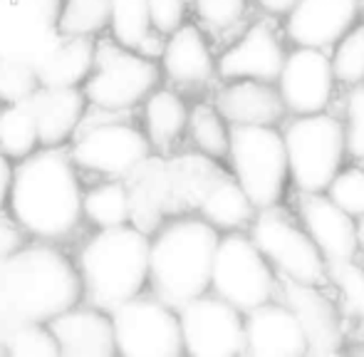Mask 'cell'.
Masks as SVG:
<instances>
[{
	"label": "cell",
	"mask_w": 364,
	"mask_h": 357,
	"mask_svg": "<svg viewBox=\"0 0 364 357\" xmlns=\"http://www.w3.org/2000/svg\"><path fill=\"white\" fill-rule=\"evenodd\" d=\"M275 87L288 117H310L335 112L342 87L332 70L330 53L310 48H290Z\"/></svg>",
	"instance_id": "5bb4252c"
},
{
	"label": "cell",
	"mask_w": 364,
	"mask_h": 357,
	"mask_svg": "<svg viewBox=\"0 0 364 357\" xmlns=\"http://www.w3.org/2000/svg\"><path fill=\"white\" fill-rule=\"evenodd\" d=\"M63 0H0V58L38 65L60 43Z\"/></svg>",
	"instance_id": "9a60e30c"
},
{
	"label": "cell",
	"mask_w": 364,
	"mask_h": 357,
	"mask_svg": "<svg viewBox=\"0 0 364 357\" xmlns=\"http://www.w3.org/2000/svg\"><path fill=\"white\" fill-rule=\"evenodd\" d=\"M288 50L290 45L278 20L253 15V20L218 50V80L275 82L288 58Z\"/></svg>",
	"instance_id": "8fae6325"
},
{
	"label": "cell",
	"mask_w": 364,
	"mask_h": 357,
	"mask_svg": "<svg viewBox=\"0 0 364 357\" xmlns=\"http://www.w3.org/2000/svg\"><path fill=\"white\" fill-rule=\"evenodd\" d=\"M0 357H8V348H5V330H0Z\"/></svg>",
	"instance_id": "ee69618b"
},
{
	"label": "cell",
	"mask_w": 364,
	"mask_h": 357,
	"mask_svg": "<svg viewBox=\"0 0 364 357\" xmlns=\"http://www.w3.org/2000/svg\"><path fill=\"white\" fill-rule=\"evenodd\" d=\"M211 293L248 315L278 300L283 280L248 231L220 233L211 270Z\"/></svg>",
	"instance_id": "52a82bcc"
},
{
	"label": "cell",
	"mask_w": 364,
	"mask_h": 357,
	"mask_svg": "<svg viewBox=\"0 0 364 357\" xmlns=\"http://www.w3.org/2000/svg\"><path fill=\"white\" fill-rule=\"evenodd\" d=\"M330 60L342 90L364 85V20L330 50Z\"/></svg>",
	"instance_id": "836d02e7"
},
{
	"label": "cell",
	"mask_w": 364,
	"mask_h": 357,
	"mask_svg": "<svg viewBox=\"0 0 364 357\" xmlns=\"http://www.w3.org/2000/svg\"><path fill=\"white\" fill-rule=\"evenodd\" d=\"M295 3L297 0H253V8L255 15H265V18H273L280 23L295 8Z\"/></svg>",
	"instance_id": "ab89813d"
},
{
	"label": "cell",
	"mask_w": 364,
	"mask_h": 357,
	"mask_svg": "<svg viewBox=\"0 0 364 357\" xmlns=\"http://www.w3.org/2000/svg\"><path fill=\"white\" fill-rule=\"evenodd\" d=\"M248 233L283 283H327L330 263L307 236L290 201L260 208Z\"/></svg>",
	"instance_id": "ba28073f"
},
{
	"label": "cell",
	"mask_w": 364,
	"mask_h": 357,
	"mask_svg": "<svg viewBox=\"0 0 364 357\" xmlns=\"http://www.w3.org/2000/svg\"><path fill=\"white\" fill-rule=\"evenodd\" d=\"M220 233L198 213L168 216L151 233L149 290L171 308H183L211 290L213 258Z\"/></svg>",
	"instance_id": "7a4b0ae2"
},
{
	"label": "cell",
	"mask_w": 364,
	"mask_h": 357,
	"mask_svg": "<svg viewBox=\"0 0 364 357\" xmlns=\"http://www.w3.org/2000/svg\"><path fill=\"white\" fill-rule=\"evenodd\" d=\"M119 357H186L178 310L149 290L109 313Z\"/></svg>",
	"instance_id": "9c48e42d"
},
{
	"label": "cell",
	"mask_w": 364,
	"mask_h": 357,
	"mask_svg": "<svg viewBox=\"0 0 364 357\" xmlns=\"http://www.w3.org/2000/svg\"><path fill=\"white\" fill-rule=\"evenodd\" d=\"M211 102L233 129L235 127H283V122L288 119L275 82H255V80L218 82Z\"/></svg>",
	"instance_id": "44dd1931"
},
{
	"label": "cell",
	"mask_w": 364,
	"mask_h": 357,
	"mask_svg": "<svg viewBox=\"0 0 364 357\" xmlns=\"http://www.w3.org/2000/svg\"><path fill=\"white\" fill-rule=\"evenodd\" d=\"M360 20H364V0H297L280 20V28L290 48L330 53Z\"/></svg>",
	"instance_id": "ac0fdd59"
},
{
	"label": "cell",
	"mask_w": 364,
	"mask_h": 357,
	"mask_svg": "<svg viewBox=\"0 0 364 357\" xmlns=\"http://www.w3.org/2000/svg\"><path fill=\"white\" fill-rule=\"evenodd\" d=\"M327 285L337 298L350 328H364V258L330 263Z\"/></svg>",
	"instance_id": "1f68e13d"
},
{
	"label": "cell",
	"mask_w": 364,
	"mask_h": 357,
	"mask_svg": "<svg viewBox=\"0 0 364 357\" xmlns=\"http://www.w3.org/2000/svg\"><path fill=\"white\" fill-rule=\"evenodd\" d=\"M15 251H20V233L13 223L0 221V258L13 256Z\"/></svg>",
	"instance_id": "b9f144b4"
},
{
	"label": "cell",
	"mask_w": 364,
	"mask_h": 357,
	"mask_svg": "<svg viewBox=\"0 0 364 357\" xmlns=\"http://www.w3.org/2000/svg\"><path fill=\"white\" fill-rule=\"evenodd\" d=\"M161 68L156 60L127 50L117 43L97 48L95 73L85 82L87 102L107 112H127L144 105L146 97L161 87Z\"/></svg>",
	"instance_id": "30bf717a"
},
{
	"label": "cell",
	"mask_w": 364,
	"mask_h": 357,
	"mask_svg": "<svg viewBox=\"0 0 364 357\" xmlns=\"http://www.w3.org/2000/svg\"><path fill=\"white\" fill-rule=\"evenodd\" d=\"M13 176H15V166L13 159L0 151V211L8 206L10 201V188H13Z\"/></svg>",
	"instance_id": "60d3db41"
},
{
	"label": "cell",
	"mask_w": 364,
	"mask_h": 357,
	"mask_svg": "<svg viewBox=\"0 0 364 357\" xmlns=\"http://www.w3.org/2000/svg\"><path fill=\"white\" fill-rule=\"evenodd\" d=\"M280 300L297 315L312 350L347 345L352 328L327 283H283Z\"/></svg>",
	"instance_id": "d6986e66"
},
{
	"label": "cell",
	"mask_w": 364,
	"mask_h": 357,
	"mask_svg": "<svg viewBox=\"0 0 364 357\" xmlns=\"http://www.w3.org/2000/svg\"><path fill=\"white\" fill-rule=\"evenodd\" d=\"M186 357H243L245 313L208 290L178 308Z\"/></svg>",
	"instance_id": "7c38bea8"
},
{
	"label": "cell",
	"mask_w": 364,
	"mask_h": 357,
	"mask_svg": "<svg viewBox=\"0 0 364 357\" xmlns=\"http://www.w3.org/2000/svg\"><path fill=\"white\" fill-rule=\"evenodd\" d=\"M97 65V45L90 38H60L35 68L43 87H85Z\"/></svg>",
	"instance_id": "484cf974"
},
{
	"label": "cell",
	"mask_w": 364,
	"mask_h": 357,
	"mask_svg": "<svg viewBox=\"0 0 364 357\" xmlns=\"http://www.w3.org/2000/svg\"><path fill=\"white\" fill-rule=\"evenodd\" d=\"M70 151L58 149L35 151L18 161L10 188L13 221L40 241H63L77 228L82 213L80 178Z\"/></svg>",
	"instance_id": "6da1fadb"
},
{
	"label": "cell",
	"mask_w": 364,
	"mask_h": 357,
	"mask_svg": "<svg viewBox=\"0 0 364 357\" xmlns=\"http://www.w3.org/2000/svg\"><path fill=\"white\" fill-rule=\"evenodd\" d=\"M191 105L173 87H156L141 105V124L154 151H171L188 134Z\"/></svg>",
	"instance_id": "d4e9b609"
},
{
	"label": "cell",
	"mask_w": 364,
	"mask_h": 357,
	"mask_svg": "<svg viewBox=\"0 0 364 357\" xmlns=\"http://www.w3.org/2000/svg\"><path fill=\"white\" fill-rule=\"evenodd\" d=\"M292 193H327L335 176L350 164L345 129L337 112L288 117L283 122Z\"/></svg>",
	"instance_id": "5b68a950"
},
{
	"label": "cell",
	"mask_w": 364,
	"mask_h": 357,
	"mask_svg": "<svg viewBox=\"0 0 364 357\" xmlns=\"http://www.w3.org/2000/svg\"><path fill=\"white\" fill-rule=\"evenodd\" d=\"M335 112L342 119L350 161L364 164V85L352 90H342Z\"/></svg>",
	"instance_id": "8d00e7d4"
},
{
	"label": "cell",
	"mask_w": 364,
	"mask_h": 357,
	"mask_svg": "<svg viewBox=\"0 0 364 357\" xmlns=\"http://www.w3.org/2000/svg\"><path fill=\"white\" fill-rule=\"evenodd\" d=\"M290 206L327 263L362 258L364 226L327 193H292Z\"/></svg>",
	"instance_id": "2e32d148"
},
{
	"label": "cell",
	"mask_w": 364,
	"mask_h": 357,
	"mask_svg": "<svg viewBox=\"0 0 364 357\" xmlns=\"http://www.w3.org/2000/svg\"><path fill=\"white\" fill-rule=\"evenodd\" d=\"M225 169L258 211L290 201L292 178L280 127H235Z\"/></svg>",
	"instance_id": "8992f818"
},
{
	"label": "cell",
	"mask_w": 364,
	"mask_h": 357,
	"mask_svg": "<svg viewBox=\"0 0 364 357\" xmlns=\"http://www.w3.org/2000/svg\"><path fill=\"white\" fill-rule=\"evenodd\" d=\"M3 288L13 323L50 325L85 298L80 268L48 243L20 248L5 258Z\"/></svg>",
	"instance_id": "3957f363"
},
{
	"label": "cell",
	"mask_w": 364,
	"mask_h": 357,
	"mask_svg": "<svg viewBox=\"0 0 364 357\" xmlns=\"http://www.w3.org/2000/svg\"><path fill=\"white\" fill-rule=\"evenodd\" d=\"M63 357H119L114 345L109 313L100 308H80L50 323Z\"/></svg>",
	"instance_id": "603a6c76"
},
{
	"label": "cell",
	"mask_w": 364,
	"mask_h": 357,
	"mask_svg": "<svg viewBox=\"0 0 364 357\" xmlns=\"http://www.w3.org/2000/svg\"><path fill=\"white\" fill-rule=\"evenodd\" d=\"M193 213L211 223L218 233H235L248 231L258 208L250 201L245 188L235 181V176L225 166H218L198 191Z\"/></svg>",
	"instance_id": "7402d4cb"
},
{
	"label": "cell",
	"mask_w": 364,
	"mask_h": 357,
	"mask_svg": "<svg viewBox=\"0 0 364 357\" xmlns=\"http://www.w3.org/2000/svg\"><path fill=\"white\" fill-rule=\"evenodd\" d=\"M112 0H63L58 30L63 38H95L109 25Z\"/></svg>",
	"instance_id": "d6a6232c"
},
{
	"label": "cell",
	"mask_w": 364,
	"mask_h": 357,
	"mask_svg": "<svg viewBox=\"0 0 364 357\" xmlns=\"http://www.w3.org/2000/svg\"><path fill=\"white\" fill-rule=\"evenodd\" d=\"M40 85L38 68L28 60L0 58V105H20L30 100Z\"/></svg>",
	"instance_id": "d590c367"
},
{
	"label": "cell",
	"mask_w": 364,
	"mask_h": 357,
	"mask_svg": "<svg viewBox=\"0 0 364 357\" xmlns=\"http://www.w3.org/2000/svg\"><path fill=\"white\" fill-rule=\"evenodd\" d=\"M151 236L134 223L105 228L80 251L82 285L92 308L112 313L149 288Z\"/></svg>",
	"instance_id": "277c9868"
},
{
	"label": "cell",
	"mask_w": 364,
	"mask_h": 357,
	"mask_svg": "<svg viewBox=\"0 0 364 357\" xmlns=\"http://www.w3.org/2000/svg\"><path fill=\"white\" fill-rule=\"evenodd\" d=\"M25 102L38 122L40 144L58 149L75 137L85 117L87 97L80 87H40Z\"/></svg>",
	"instance_id": "cb8c5ba5"
},
{
	"label": "cell",
	"mask_w": 364,
	"mask_h": 357,
	"mask_svg": "<svg viewBox=\"0 0 364 357\" xmlns=\"http://www.w3.org/2000/svg\"><path fill=\"white\" fill-rule=\"evenodd\" d=\"M151 142L129 122H105L75 139L70 156L77 166L109 178L134 176L151 159Z\"/></svg>",
	"instance_id": "4fadbf2b"
},
{
	"label": "cell",
	"mask_w": 364,
	"mask_h": 357,
	"mask_svg": "<svg viewBox=\"0 0 364 357\" xmlns=\"http://www.w3.org/2000/svg\"><path fill=\"white\" fill-rule=\"evenodd\" d=\"M159 68L168 87L178 90L181 95L213 92L220 82L218 53L213 50L211 35L193 20L166 38Z\"/></svg>",
	"instance_id": "e0dca14e"
},
{
	"label": "cell",
	"mask_w": 364,
	"mask_h": 357,
	"mask_svg": "<svg viewBox=\"0 0 364 357\" xmlns=\"http://www.w3.org/2000/svg\"><path fill=\"white\" fill-rule=\"evenodd\" d=\"M191 15L211 38L228 43L253 20V0H191Z\"/></svg>",
	"instance_id": "f546056e"
},
{
	"label": "cell",
	"mask_w": 364,
	"mask_h": 357,
	"mask_svg": "<svg viewBox=\"0 0 364 357\" xmlns=\"http://www.w3.org/2000/svg\"><path fill=\"white\" fill-rule=\"evenodd\" d=\"M82 213L85 218L97 226L100 231L105 228L127 226L134 216V203H132V191L124 186V181L112 178L100 186L90 188L82 198Z\"/></svg>",
	"instance_id": "f1b7e54d"
},
{
	"label": "cell",
	"mask_w": 364,
	"mask_h": 357,
	"mask_svg": "<svg viewBox=\"0 0 364 357\" xmlns=\"http://www.w3.org/2000/svg\"><path fill=\"white\" fill-rule=\"evenodd\" d=\"M310 353L305 328L280 298L245 315L243 357H310Z\"/></svg>",
	"instance_id": "ffe728a7"
},
{
	"label": "cell",
	"mask_w": 364,
	"mask_h": 357,
	"mask_svg": "<svg viewBox=\"0 0 364 357\" xmlns=\"http://www.w3.org/2000/svg\"><path fill=\"white\" fill-rule=\"evenodd\" d=\"M8 357H63L53 328L43 323H15L5 330Z\"/></svg>",
	"instance_id": "e575fe53"
},
{
	"label": "cell",
	"mask_w": 364,
	"mask_h": 357,
	"mask_svg": "<svg viewBox=\"0 0 364 357\" xmlns=\"http://www.w3.org/2000/svg\"><path fill=\"white\" fill-rule=\"evenodd\" d=\"M109 28L117 45L159 63L166 38L154 30L149 0H112Z\"/></svg>",
	"instance_id": "4316f807"
},
{
	"label": "cell",
	"mask_w": 364,
	"mask_h": 357,
	"mask_svg": "<svg viewBox=\"0 0 364 357\" xmlns=\"http://www.w3.org/2000/svg\"><path fill=\"white\" fill-rule=\"evenodd\" d=\"M362 258H364V251H362Z\"/></svg>",
	"instance_id": "f6af8a7d"
},
{
	"label": "cell",
	"mask_w": 364,
	"mask_h": 357,
	"mask_svg": "<svg viewBox=\"0 0 364 357\" xmlns=\"http://www.w3.org/2000/svg\"><path fill=\"white\" fill-rule=\"evenodd\" d=\"M188 142L193 151L206 159L223 164L230 154V139H233V127L228 124L218 107L211 100H198L191 107V119H188Z\"/></svg>",
	"instance_id": "83f0119b"
},
{
	"label": "cell",
	"mask_w": 364,
	"mask_h": 357,
	"mask_svg": "<svg viewBox=\"0 0 364 357\" xmlns=\"http://www.w3.org/2000/svg\"><path fill=\"white\" fill-rule=\"evenodd\" d=\"M40 144V132L38 122H35L33 110L28 102L20 105H5L0 110V151L8 159H28L30 154L38 151Z\"/></svg>",
	"instance_id": "4dcf8cb0"
},
{
	"label": "cell",
	"mask_w": 364,
	"mask_h": 357,
	"mask_svg": "<svg viewBox=\"0 0 364 357\" xmlns=\"http://www.w3.org/2000/svg\"><path fill=\"white\" fill-rule=\"evenodd\" d=\"M310 357H357V355L347 345H342V348H330V350H312Z\"/></svg>",
	"instance_id": "7bdbcfd3"
},
{
	"label": "cell",
	"mask_w": 364,
	"mask_h": 357,
	"mask_svg": "<svg viewBox=\"0 0 364 357\" xmlns=\"http://www.w3.org/2000/svg\"><path fill=\"white\" fill-rule=\"evenodd\" d=\"M327 196L364 226V164L350 161L330 183Z\"/></svg>",
	"instance_id": "74e56055"
},
{
	"label": "cell",
	"mask_w": 364,
	"mask_h": 357,
	"mask_svg": "<svg viewBox=\"0 0 364 357\" xmlns=\"http://www.w3.org/2000/svg\"><path fill=\"white\" fill-rule=\"evenodd\" d=\"M149 13H151V25L164 38L173 35L178 28H183L191 15V0H149Z\"/></svg>",
	"instance_id": "f35d334b"
}]
</instances>
